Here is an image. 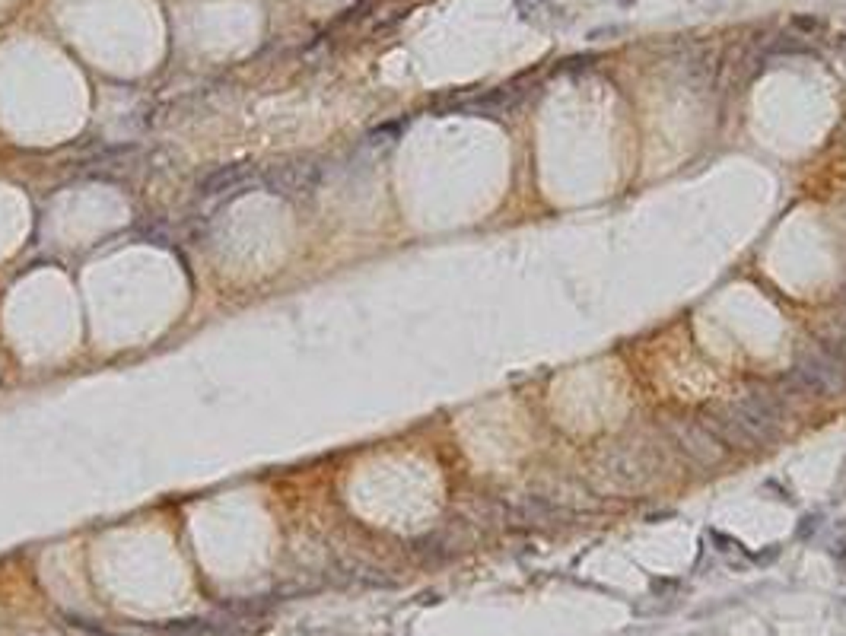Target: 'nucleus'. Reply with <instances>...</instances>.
Returning a JSON list of instances; mask_svg holds the SVG:
<instances>
[{
    "mask_svg": "<svg viewBox=\"0 0 846 636\" xmlns=\"http://www.w3.org/2000/svg\"><path fill=\"white\" fill-rule=\"evenodd\" d=\"M779 423H783L779 401L764 395L735 398L719 411H710V417H706V427L735 449H754V446L773 442L779 433Z\"/></svg>",
    "mask_w": 846,
    "mask_h": 636,
    "instance_id": "obj_1",
    "label": "nucleus"
},
{
    "mask_svg": "<svg viewBox=\"0 0 846 636\" xmlns=\"http://www.w3.org/2000/svg\"><path fill=\"white\" fill-rule=\"evenodd\" d=\"M792 382L811 395H840L846 389V363L833 357L827 347L802 350L792 366Z\"/></svg>",
    "mask_w": 846,
    "mask_h": 636,
    "instance_id": "obj_2",
    "label": "nucleus"
},
{
    "mask_svg": "<svg viewBox=\"0 0 846 636\" xmlns=\"http://www.w3.org/2000/svg\"><path fill=\"white\" fill-rule=\"evenodd\" d=\"M601 478L608 480V487L615 490H640L643 484H649V478L656 474V455L649 449H633V446H615L601 455Z\"/></svg>",
    "mask_w": 846,
    "mask_h": 636,
    "instance_id": "obj_3",
    "label": "nucleus"
},
{
    "mask_svg": "<svg viewBox=\"0 0 846 636\" xmlns=\"http://www.w3.org/2000/svg\"><path fill=\"white\" fill-rule=\"evenodd\" d=\"M668 433H672L674 446L694 464H700V468H713V464H719L726 458V442L719 439L706 423H697V420H672Z\"/></svg>",
    "mask_w": 846,
    "mask_h": 636,
    "instance_id": "obj_4",
    "label": "nucleus"
},
{
    "mask_svg": "<svg viewBox=\"0 0 846 636\" xmlns=\"http://www.w3.org/2000/svg\"><path fill=\"white\" fill-rule=\"evenodd\" d=\"M516 3H519V10H522L525 16H532L535 10H541V7H544V0H516Z\"/></svg>",
    "mask_w": 846,
    "mask_h": 636,
    "instance_id": "obj_5",
    "label": "nucleus"
}]
</instances>
